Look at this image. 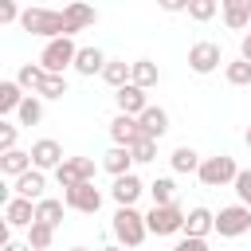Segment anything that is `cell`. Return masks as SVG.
I'll return each mask as SVG.
<instances>
[{"instance_id": "6da1fadb", "label": "cell", "mask_w": 251, "mask_h": 251, "mask_svg": "<svg viewBox=\"0 0 251 251\" xmlns=\"http://www.w3.org/2000/svg\"><path fill=\"white\" fill-rule=\"evenodd\" d=\"M20 27H24V31H31V35H43L47 43H51V39H71L67 16H63V12H55V8H24Z\"/></svg>"}, {"instance_id": "7a4b0ae2", "label": "cell", "mask_w": 251, "mask_h": 251, "mask_svg": "<svg viewBox=\"0 0 251 251\" xmlns=\"http://www.w3.org/2000/svg\"><path fill=\"white\" fill-rule=\"evenodd\" d=\"M110 227H114V239H118L122 247H141L145 235H149V224H145V216H141L137 208H118Z\"/></svg>"}, {"instance_id": "3957f363", "label": "cell", "mask_w": 251, "mask_h": 251, "mask_svg": "<svg viewBox=\"0 0 251 251\" xmlns=\"http://www.w3.org/2000/svg\"><path fill=\"white\" fill-rule=\"evenodd\" d=\"M200 184L204 188H224V184H235V176H239V165H235V157H227V153H216V157H204L200 161Z\"/></svg>"}, {"instance_id": "277c9868", "label": "cell", "mask_w": 251, "mask_h": 251, "mask_svg": "<svg viewBox=\"0 0 251 251\" xmlns=\"http://www.w3.org/2000/svg\"><path fill=\"white\" fill-rule=\"evenodd\" d=\"M75 59H78L75 39H51V43L43 47V55H39V67H43L47 75H63L67 67H75Z\"/></svg>"}, {"instance_id": "5b68a950", "label": "cell", "mask_w": 251, "mask_h": 251, "mask_svg": "<svg viewBox=\"0 0 251 251\" xmlns=\"http://www.w3.org/2000/svg\"><path fill=\"white\" fill-rule=\"evenodd\" d=\"M94 157H67L59 169H55V180H59V188L67 192V188H75V184H94Z\"/></svg>"}, {"instance_id": "8992f818", "label": "cell", "mask_w": 251, "mask_h": 251, "mask_svg": "<svg viewBox=\"0 0 251 251\" xmlns=\"http://www.w3.org/2000/svg\"><path fill=\"white\" fill-rule=\"evenodd\" d=\"M184 208L180 204H169V208H149L145 212V224H149V231L153 235H176V231H184Z\"/></svg>"}, {"instance_id": "52a82bcc", "label": "cell", "mask_w": 251, "mask_h": 251, "mask_svg": "<svg viewBox=\"0 0 251 251\" xmlns=\"http://www.w3.org/2000/svg\"><path fill=\"white\" fill-rule=\"evenodd\" d=\"M216 231H220L224 239H239L243 231H251V208H243V204L220 208V212H216Z\"/></svg>"}, {"instance_id": "ba28073f", "label": "cell", "mask_w": 251, "mask_h": 251, "mask_svg": "<svg viewBox=\"0 0 251 251\" xmlns=\"http://www.w3.org/2000/svg\"><path fill=\"white\" fill-rule=\"evenodd\" d=\"M220 63H224V51H220V43H212V39H200V43H192V47H188V67H192L196 75H212Z\"/></svg>"}, {"instance_id": "9c48e42d", "label": "cell", "mask_w": 251, "mask_h": 251, "mask_svg": "<svg viewBox=\"0 0 251 251\" xmlns=\"http://www.w3.org/2000/svg\"><path fill=\"white\" fill-rule=\"evenodd\" d=\"M63 204H67L71 212L94 216V212L102 208V192H98L94 184H75V188H67V192H63Z\"/></svg>"}, {"instance_id": "30bf717a", "label": "cell", "mask_w": 251, "mask_h": 251, "mask_svg": "<svg viewBox=\"0 0 251 251\" xmlns=\"http://www.w3.org/2000/svg\"><path fill=\"white\" fill-rule=\"evenodd\" d=\"M27 153H31V165H35L39 173H47V169H59V165L67 161V157H63V145H59L55 137H39V141H35Z\"/></svg>"}, {"instance_id": "8fae6325", "label": "cell", "mask_w": 251, "mask_h": 251, "mask_svg": "<svg viewBox=\"0 0 251 251\" xmlns=\"http://www.w3.org/2000/svg\"><path fill=\"white\" fill-rule=\"evenodd\" d=\"M110 137H114V145L133 149L145 133H141V122H137V118H129V114H114V122H110Z\"/></svg>"}, {"instance_id": "7c38bea8", "label": "cell", "mask_w": 251, "mask_h": 251, "mask_svg": "<svg viewBox=\"0 0 251 251\" xmlns=\"http://www.w3.org/2000/svg\"><path fill=\"white\" fill-rule=\"evenodd\" d=\"M114 102H118V114H129V118H141L145 110H149V98H145V90L141 86H122V90H114Z\"/></svg>"}, {"instance_id": "4fadbf2b", "label": "cell", "mask_w": 251, "mask_h": 251, "mask_svg": "<svg viewBox=\"0 0 251 251\" xmlns=\"http://www.w3.org/2000/svg\"><path fill=\"white\" fill-rule=\"evenodd\" d=\"M43 188H47V180H43V173H39V169H27L24 176H16V180H12V196H24V200H31V204H39V200H43Z\"/></svg>"}, {"instance_id": "5bb4252c", "label": "cell", "mask_w": 251, "mask_h": 251, "mask_svg": "<svg viewBox=\"0 0 251 251\" xmlns=\"http://www.w3.org/2000/svg\"><path fill=\"white\" fill-rule=\"evenodd\" d=\"M145 188H149V184H141V176H137V173H129V176H118V180H114L110 196L118 200V208H133V204H137V196H141Z\"/></svg>"}, {"instance_id": "9a60e30c", "label": "cell", "mask_w": 251, "mask_h": 251, "mask_svg": "<svg viewBox=\"0 0 251 251\" xmlns=\"http://www.w3.org/2000/svg\"><path fill=\"white\" fill-rule=\"evenodd\" d=\"M220 12H224V24L231 31H243V35L251 31V0H224Z\"/></svg>"}, {"instance_id": "2e32d148", "label": "cell", "mask_w": 251, "mask_h": 251, "mask_svg": "<svg viewBox=\"0 0 251 251\" xmlns=\"http://www.w3.org/2000/svg\"><path fill=\"white\" fill-rule=\"evenodd\" d=\"M4 224H8V227H31V224H35V204L24 200V196H12V200L4 204Z\"/></svg>"}, {"instance_id": "e0dca14e", "label": "cell", "mask_w": 251, "mask_h": 251, "mask_svg": "<svg viewBox=\"0 0 251 251\" xmlns=\"http://www.w3.org/2000/svg\"><path fill=\"white\" fill-rule=\"evenodd\" d=\"M137 122H141V133H145L149 141H161V137L169 133V114H165L161 106H149V110H145Z\"/></svg>"}, {"instance_id": "ac0fdd59", "label": "cell", "mask_w": 251, "mask_h": 251, "mask_svg": "<svg viewBox=\"0 0 251 251\" xmlns=\"http://www.w3.org/2000/svg\"><path fill=\"white\" fill-rule=\"evenodd\" d=\"M106 55L98 51V47H78V59H75V71L78 75H86V78H94V75H102L106 71Z\"/></svg>"}, {"instance_id": "d6986e66", "label": "cell", "mask_w": 251, "mask_h": 251, "mask_svg": "<svg viewBox=\"0 0 251 251\" xmlns=\"http://www.w3.org/2000/svg\"><path fill=\"white\" fill-rule=\"evenodd\" d=\"M102 169H106L114 180H118V176H129V173H133V153L122 149V145H114V149L102 157Z\"/></svg>"}, {"instance_id": "ffe728a7", "label": "cell", "mask_w": 251, "mask_h": 251, "mask_svg": "<svg viewBox=\"0 0 251 251\" xmlns=\"http://www.w3.org/2000/svg\"><path fill=\"white\" fill-rule=\"evenodd\" d=\"M208 231H216V212H208V208H192V212L184 216V235L204 239Z\"/></svg>"}, {"instance_id": "44dd1931", "label": "cell", "mask_w": 251, "mask_h": 251, "mask_svg": "<svg viewBox=\"0 0 251 251\" xmlns=\"http://www.w3.org/2000/svg\"><path fill=\"white\" fill-rule=\"evenodd\" d=\"M102 78H106V86L122 90V86H129V82H133V63H126V59H110V63H106V71H102Z\"/></svg>"}, {"instance_id": "7402d4cb", "label": "cell", "mask_w": 251, "mask_h": 251, "mask_svg": "<svg viewBox=\"0 0 251 251\" xmlns=\"http://www.w3.org/2000/svg\"><path fill=\"white\" fill-rule=\"evenodd\" d=\"M24 86L16 82V78H4L0 82V114H20V106H24Z\"/></svg>"}, {"instance_id": "603a6c76", "label": "cell", "mask_w": 251, "mask_h": 251, "mask_svg": "<svg viewBox=\"0 0 251 251\" xmlns=\"http://www.w3.org/2000/svg\"><path fill=\"white\" fill-rule=\"evenodd\" d=\"M27 169H35V165H31V153H24V149H12V153H4V157H0V173H4V176H12V180H16V176H24Z\"/></svg>"}, {"instance_id": "cb8c5ba5", "label": "cell", "mask_w": 251, "mask_h": 251, "mask_svg": "<svg viewBox=\"0 0 251 251\" xmlns=\"http://www.w3.org/2000/svg\"><path fill=\"white\" fill-rule=\"evenodd\" d=\"M63 16H67L71 35H75V31H82V27H90V24L98 20V12H94V8H86V4H67V8H63Z\"/></svg>"}, {"instance_id": "d4e9b609", "label": "cell", "mask_w": 251, "mask_h": 251, "mask_svg": "<svg viewBox=\"0 0 251 251\" xmlns=\"http://www.w3.org/2000/svg\"><path fill=\"white\" fill-rule=\"evenodd\" d=\"M169 161H173V173H200V161H204V157H200L192 145H176Z\"/></svg>"}, {"instance_id": "484cf974", "label": "cell", "mask_w": 251, "mask_h": 251, "mask_svg": "<svg viewBox=\"0 0 251 251\" xmlns=\"http://www.w3.org/2000/svg\"><path fill=\"white\" fill-rule=\"evenodd\" d=\"M157 78H161V71L153 59H133V86L149 90V86H157Z\"/></svg>"}, {"instance_id": "4316f807", "label": "cell", "mask_w": 251, "mask_h": 251, "mask_svg": "<svg viewBox=\"0 0 251 251\" xmlns=\"http://www.w3.org/2000/svg\"><path fill=\"white\" fill-rule=\"evenodd\" d=\"M149 196H153V208H169V204H176V184L169 176H157L149 184Z\"/></svg>"}, {"instance_id": "83f0119b", "label": "cell", "mask_w": 251, "mask_h": 251, "mask_svg": "<svg viewBox=\"0 0 251 251\" xmlns=\"http://www.w3.org/2000/svg\"><path fill=\"white\" fill-rule=\"evenodd\" d=\"M63 208H67L63 200H47V196H43V200L35 204V220H39V224H51V227H59V224H63Z\"/></svg>"}, {"instance_id": "f1b7e54d", "label": "cell", "mask_w": 251, "mask_h": 251, "mask_svg": "<svg viewBox=\"0 0 251 251\" xmlns=\"http://www.w3.org/2000/svg\"><path fill=\"white\" fill-rule=\"evenodd\" d=\"M27 243H31V251H51V243H55V227L35 220V224L27 227Z\"/></svg>"}, {"instance_id": "f546056e", "label": "cell", "mask_w": 251, "mask_h": 251, "mask_svg": "<svg viewBox=\"0 0 251 251\" xmlns=\"http://www.w3.org/2000/svg\"><path fill=\"white\" fill-rule=\"evenodd\" d=\"M16 118H20V126H39V122H43V98H39V94H27Z\"/></svg>"}, {"instance_id": "4dcf8cb0", "label": "cell", "mask_w": 251, "mask_h": 251, "mask_svg": "<svg viewBox=\"0 0 251 251\" xmlns=\"http://www.w3.org/2000/svg\"><path fill=\"white\" fill-rule=\"evenodd\" d=\"M43 75H47V71H43L39 63H24V67L16 71V82H20L24 90H31V94H35V90H39V82H43Z\"/></svg>"}, {"instance_id": "1f68e13d", "label": "cell", "mask_w": 251, "mask_h": 251, "mask_svg": "<svg viewBox=\"0 0 251 251\" xmlns=\"http://www.w3.org/2000/svg\"><path fill=\"white\" fill-rule=\"evenodd\" d=\"M224 78H227L231 86H251V63H247V59H231V63L224 67Z\"/></svg>"}, {"instance_id": "d6a6232c", "label": "cell", "mask_w": 251, "mask_h": 251, "mask_svg": "<svg viewBox=\"0 0 251 251\" xmlns=\"http://www.w3.org/2000/svg\"><path fill=\"white\" fill-rule=\"evenodd\" d=\"M35 94H39V98H63V94H67V78H63V75H43V82H39Z\"/></svg>"}, {"instance_id": "836d02e7", "label": "cell", "mask_w": 251, "mask_h": 251, "mask_svg": "<svg viewBox=\"0 0 251 251\" xmlns=\"http://www.w3.org/2000/svg\"><path fill=\"white\" fill-rule=\"evenodd\" d=\"M216 12H220V4H216V0H188V20H196V24L212 20Z\"/></svg>"}, {"instance_id": "e575fe53", "label": "cell", "mask_w": 251, "mask_h": 251, "mask_svg": "<svg viewBox=\"0 0 251 251\" xmlns=\"http://www.w3.org/2000/svg\"><path fill=\"white\" fill-rule=\"evenodd\" d=\"M129 153H133V165H149V161L157 157V141H149V137H141V141H137V145H133Z\"/></svg>"}, {"instance_id": "d590c367", "label": "cell", "mask_w": 251, "mask_h": 251, "mask_svg": "<svg viewBox=\"0 0 251 251\" xmlns=\"http://www.w3.org/2000/svg\"><path fill=\"white\" fill-rule=\"evenodd\" d=\"M235 196H239L243 208H251V169H239V176H235Z\"/></svg>"}, {"instance_id": "8d00e7d4", "label": "cell", "mask_w": 251, "mask_h": 251, "mask_svg": "<svg viewBox=\"0 0 251 251\" xmlns=\"http://www.w3.org/2000/svg\"><path fill=\"white\" fill-rule=\"evenodd\" d=\"M16 137H20V126L0 122V153H12V149H16Z\"/></svg>"}, {"instance_id": "74e56055", "label": "cell", "mask_w": 251, "mask_h": 251, "mask_svg": "<svg viewBox=\"0 0 251 251\" xmlns=\"http://www.w3.org/2000/svg\"><path fill=\"white\" fill-rule=\"evenodd\" d=\"M173 251H208V239H196V235H184Z\"/></svg>"}, {"instance_id": "f35d334b", "label": "cell", "mask_w": 251, "mask_h": 251, "mask_svg": "<svg viewBox=\"0 0 251 251\" xmlns=\"http://www.w3.org/2000/svg\"><path fill=\"white\" fill-rule=\"evenodd\" d=\"M24 12L12 4V0H0V24H12V20H20Z\"/></svg>"}, {"instance_id": "ab89813d", "label": "cell", "mask_w": 251, "mask_h": 251, "mask_svg": "<svg viewBox=\"0 0 251 251\" xmlns=\"http://www.w3.org/2000/svg\"><path fill=\"white\" fill-rule=\"evenodd\" d=\"M239 59H247V63H251V31H247V35H243V43H239Z\"/></svg>"}, {"instance_id": "60d3db41", "label": "cell", "mask_w": 251, "mask_h": 251, "mask_svg": "<svg viewBox=\"0 0 251 251\" xmlns=\"http://www.w3.org/2000/svg\"><path fill=\"white\" fill-rule=\"evenodd\" d=\"M4 251H31V243H20V239H8Z\"/></svg>"}, {"instance_id": "b9f144b4", "label": "cell", "mask_w": 251, "mask_h": 251, "mask_svg": "<svg viewBox=\"0 0 251 251\" xmlns=\"http://www.w3.org/2000/svg\"><path fill=\"white\" fill-rule=\"evenodd\" d=\"M165 12H188V4H180V0H165Z\"/></svg>"}, {"instance_id": "7bdbcfd3", "label": "cell", "mask_w": 251, "mask_h": 251, "mask_svg": "<svg viewBox=\"0 0 251 251\" xmlns=\"http://www.w3.org/2000/svg\"><path fill=\"white\" fill-rule=\"evenodd\" d=\"M98 251H126L122 243H110V247H98Z\"/></svg>"}, {"instance_id": "ee69618b", "label": "cell", "mask_w": 251, "mask_h": 251, "mask_svg": "<svg viewBox=\"0 0 251 251\" xmlns=\"http://www.w3.org/2000/svg\"><path fill=\"white\" fill-rule=\"evenodd\" d=\"M243 141H247V149H251V126H247V133H243Z\"/></svg>"}, {"instance_id": "f6af8a7d", "label": "cell", "mask_w": 251, "mask_h": 251, "mask_svg": "<svg viewBox=\"0 0 251 251\" xmlns=\"http://www.w3.org/2000/svg\"><path fill=\"white\" fill-rule=\"evenodd\" d=\"M71 251H90V247H71Z\"/></svg>"}]
</instances>
